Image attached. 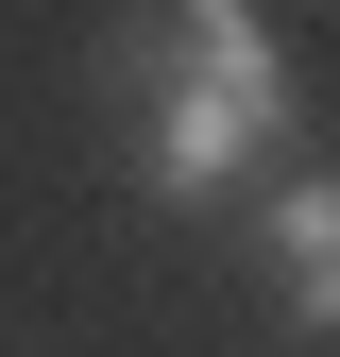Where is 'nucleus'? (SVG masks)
Masks as SVG:
<instances>
[{
  "instance_id": "f257e3e1",
  "label": "nucleus",
  "mask_w": 340,
  "mask_h": 357,
  "mask_svg": "<svg viewBox=\"0 0 340 357\" xmlns=\"http://www.w3.org/2000/svg\"><path fill=\"white\" fill-rule=\"evenodd\" d=\"M119 102H137V188L153 204H222L238 170L289 137V52H272L255 0H153Z\"/></svg>"
},
{
  "instance_id": "f03ea898",
  "label": "nucleus",
  "mask_w": 340,
  "mask_h": 357,
  "mask_svg": "<svg viewBox=\"0 0 340 357\" xmlns=\"http://www.w3.org/2000/svg\"><path fill=\"white\" fill-rule=\"evenodd\" d=\"M255 255H272V306H289V324H340V188H323V170H289V188H272V221H255Z\"/></svg>"
}]
</instances>
